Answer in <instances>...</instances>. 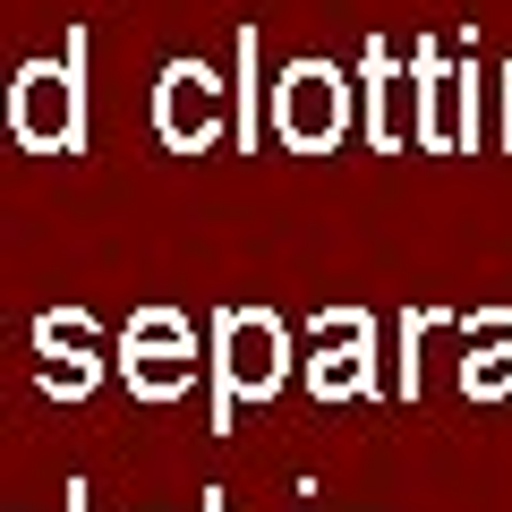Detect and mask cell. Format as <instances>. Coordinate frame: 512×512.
<instances>
[{"instance_id":"obj_3","label":"cell","mask_w":512,"mask_h":512,"mask_svg":"<svg viewBox=\"0 0 512 512\" xmlns=\"http://www.w3.org/2000/svg\"><path fill=\"white\" fill-rule=\"evenodd\" d=\"M359 120V86H350L333 60H291L274 86V137L291 154H333Z\"/></svg>"},{"instance_id":"obj_5","label":"cell","mask_w":512,"mask_h":512,"mask_svg":"<svg viewBox=\"0 0 512 512\" xmlns=\"http://www.w3.org/2000/svg\"><path fill=\"white\" fill-rule=\"evenodd\" d=\"M308 393L316 402H367L376 393V316L367 308H316V350H308Z\"/></svg>"},{"instance_id":"obj_8","label":"cell","mask_w":512,"mask_h":512,"mask_svg":"<svg viewBox=\"0 0 512 512\" xmlns=\"http://www.w3.org/2000/svg\"><path fill=\"white\" fill-rule=\"evenodd\" d=\"M410 86H419V154H453L461 94H453V69H444V43L436 35L410 43Z\"/></svg>"},{"instance_id":"obj_16","label":"cell","mask_w":512,"mask_h":512,"mask_svg":"<svg viewBox=\"0 0 512 512\" xmlns=\"http://www.w3.org/2000/svg\"><path fill=\"white\" fill-rule=\"evenodd\" d=\"M205 512H231V495H222V487H205Z\"/></svg>"},{"instance_id":"obj_6","label":"cell","mask_w":512,"mask_h":512,"mask_svg":"<svg viewBox=\"0 0 512 512\" xmlns=\"http://www.w3.org/2000/svg\"><path fill=\"white\" fill-rule=\"evenodd\" d=\"M359 77H367V137H376L384 154H402V146H419V86H410L402 52H393V43H384V35L367 43Z\"/></svg>"},{"instance_id":"obj_10","label":"cell","mask_w":512,"mask_h":512,"mask_svg":"<svg viewBox=\"0 0 512 512\" xmlns=\"http://www.w3.org/2000/svg\"><path fill=\"white\" fill-rule=\"evenodd\" d=\"M231 137L239 146H265V43H256V26H239V77H231Z\"/></svg>"},{"instance_id":"obj_9","label":"cell","mask_w":512,"mask_h":512,"mask_svg":"<svg viewBox=\"0 0 512 512\" xmlns=\"http://www.w3.org/2000/svg\"><path fill=\"white\" fill-rule=\"evenodd\" d=\"M197 376H205L197 342H171V350H120V384L137 393V402H180Z\"/></svg>"},{"instance_id":"obj_2","label":"cell","mask_w":512,"mask_h":512,"mask_svg":"<svg viewBox=\"0 0 512 512\" xmlns=\"http://www.w3.org/2000/svg\"><path fill=\"white\" fill-rule=\"evenodd\" d=\"M214 436H231L239 402H274L291 384V325L274 308H214Z\"/></svg>"},{"instance_id":"obj_14","label":"cell","mask_w":512,"mask_h":512,"mask_svg":"<svg viewBox=\"0 0 512 512\" xmlns=\"http://www.w3.org/2000/svg\"><path fill=\"white\" fill-rule=\"evenodd\" d=\"M94 342V316L86 308H43L35 316V350H86Z\"/></svg>"},{"instance_id":"obj_4","label":"cell","mask_w":512,"mask_h":512,"mask_svg":"<svg viewBox=\"0 0 512 512\" xmlns=\"http://www.w3.org/2000/svg\"><path fill=\"white\" fill-rule=\"evenodd\" d=\"M154 137L171 154H214L231 137V86L205 60H163V77H154Z\"/></svg>"},{"instance_id":"obj_15","label":"cell","mask_w":512,"mask_h":512,"mask_svg":"<svg viewBox=\"0 0 512 512\" xmlns=\"http://www.w3.org/2000/svg\"><path fill=\"white\" fill-rule=\"evenodd\" d=\"M495 146L512 154V60H504V128H495Z\"/></svg>"},{"instance_id":"obj_13","label":"cell","mask_w":512,"mask_h":512,"mask_svg":"<svg viewBox=\"0 0 512 512\" xmlns=\"http://www.w3.org/2000/svg\"><path fill=\"white\" fill-rule=\"evenodd\" d=\"M453 325V308H410L402 316V402H419V350Z\"/></svg>"},{"instance_id":"obj_11","label":"cell","mask_w":512,"mask_h":512,"mask_svg":"<svg viewBox=\"0 0 512 512\" xmlns=\"http://www.w3.org/2000/svg\"><path fill=\"white\" fill-rule=\"evenodd\" d=\"M35 384L52 393V402H86L94 384H103V359H94V342H86V350H43V359H35Z\"/></svg>"},{"instance_id":"obj_7","label":"cell","mask_w":512,"mask_h":512,"mask_svg":"<svg viewBox=\"0 0 512 512\" xmlns=\"http://www.w3.org/2000/svg\"><path fill=\"white\" fill-rule=\"evenodd\" d=\"M461 325V393L470 402H512V308H478V316H453Z\"/></svg>"},{"instance_id":"obj_12","label":"cell","mask_w":512,"mask_h":512,"mask_svg":"<svg viewBox=\"0 0 512 512\" xmlns=\"http://www.w3.org/2000/svg\"><path fill=\"white\" fill-rule=\"evenodd\" d=\"M171 342H197L180 308H137V316L120 325V350H171Z\"/></svg>"},{"instance_id":"obj_1","label":"cell","mask_w":512,"mask_h":512,"mask_svg":"<svg viewBox=\"0 0 512 512\" xmlns=\"http://www.w3.org/2000/svg\"><path fill=\"white\" fill-rule=\"evenodd\" d=\"M86 26H69V52L60 60H26L18 86H9V128H18L26 154H86L94 120H86Z\"/></svg>"},{"instance_id":"obj_17","label":"cell","mask_w":512,"mask_h":512,"mask_svg":"<svg viewBox=\"0 0 512 512\" xmlns=\"http://www.w3.org/2000/svg\"><path fill=\"white\" fill-rule=\"evenodd\" d=\"M69 512H86V487H77V478H69Z\"/></svg>"}]
</instances>
